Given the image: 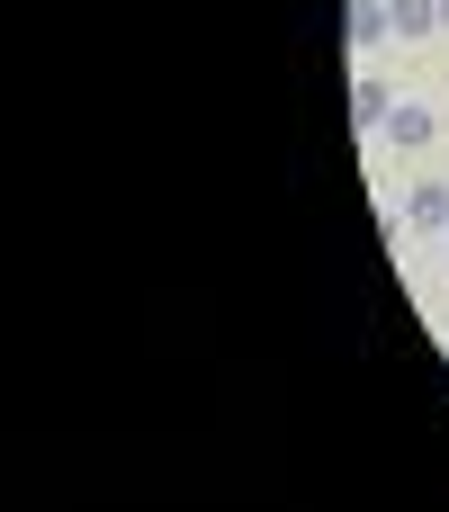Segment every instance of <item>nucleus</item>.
I'll return each mask as SVG.
<instances>
[{
    "label": "nucleus",
    "mask_w": 449,
    "mask_h": 512,
    "mask_svg": "<svg viewBox=\"0 0 449 512\" xmlns=\"http://www.w3.org/2000/svg\"><path fill=\"white\" fill-rule=\"evenodd\" d=\"M387 27H396V45H423L441 27V0H387Z\"/></svg>",
    "instance_id": "obj_3"
},
{
    "label": "nucleus",
    "mask_w": 449,
    "mask_h": 512,
    "mask_svg": "<svg viewBox=\"0 0 449 512\" xmlns=\"http://www.w3.org/2000/svg\"><path fill=\"white\" fill-rule=\"evenodd\" d=\"M441 126H449V108H441Z\"/></svg>",
    "instance_id": "obj_7"
},
{
    "label": "nucleus",
    "mask_w": 449,
    "mask_h": 512,
    "mask_svg": "<svg viewBox=\"0 0 449 512\" xmlns=\"http://www.w3.org/2000/svg\"><path fill=\"white\" fill-rule=\"evenodd\" d=\"M378 135H387V144H405V153H423V144H432V135H441V117H432V108H423V99H396V108H387V126H378Z\"/></svg>",
    "instance_id": "obj_1"
},
{
    "label": "nucleus",
    "mask_w": 449,
    "mask_h": 512,
    "mask_svg": "<svg viewBox=\"0 0 449 512\" xmlns=\"http://www.w3.org/2000/svg\"><path fill=\"white\" fill-rule=\"evenodd\" d=\"M441 27H449V0H441Z\"/></svg>",
    "instance_id": "obj_6"
},
{
    "label": "nucleus",
    "mask_w": 449,
    "mask_h": 512,
    "mask_svg": "<svg viewBox=\"0 0 449 512\" xmlns=\"http://www.w3.org/2000/svg\"><path fill=\"white\" fill-rule=\"evenodd\" d=\"M342 36H351V45H387V36H396V27H387V0H351Z\"/></svg>",
    "instance_id": "obj_4"
},
{
    "label": "nucleus",
    "mask_w": 449,
    "mask_h": 512,
    "mask_svg": "<svg viewBox=\"0 0 449 512\" xmlns=\"http://www.w3.org/2000/svg\"><path fill=\"white\" fill-rule=\"evenodd\" d=\"M405 234H449V189H441V180L405 189Z\"/></svg>",
    "instance_id": "obj_2"
},
{
    "label": "nucleus",
    "mask_w": 449,
    "mask_h": 512,
    "mask_svg": "<svg viewBox=\"0 0 449 512\" xmlns=\"http://www.w3.org/2000/svg\"><path fill=\"white\" fill-rule=\"evenodd\" d=\"M387 108H396V90H387V81H369V72H360V81H351V117H360V126H369V135H378V126H387Z\"/></svg>",
    "instance_id": "obj_5"
}]
</instances>
